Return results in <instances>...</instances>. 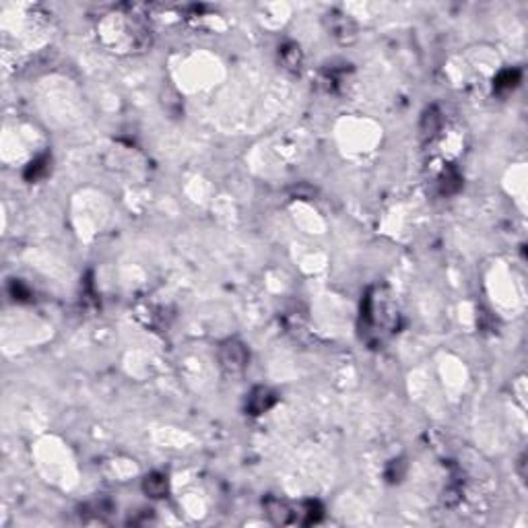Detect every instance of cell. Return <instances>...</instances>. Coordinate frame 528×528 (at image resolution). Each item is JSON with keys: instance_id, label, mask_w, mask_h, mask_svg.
Returning a JSON list of instances; mask_svg holds the SVG:
<instances>
[{"instance_id": "8fae6325", "label": "cell", "mask_w": 528, "mask_h": 528, "mask_svg": "<svg viewBox=\"0 0 528 528\" xmlns=\"http://www.w3.org/2000/svg\"><path fill=\"white\" fill-rule=\"evenodd\" d=\"M48 157L44 155V157H39V159H35L32 164L27 165V169H25V180H29V182H35V180H39L41 176H46L48 173Z\"/></svg>"}, {"instance_id": "6da1fadb", "label": "cell", "mask_w": 528, "mask_h": 528, "mask_svg": "<svg viewBox=\"0 0 528 528\" xmlns=\"http://www.w3.org/2000/svg\"><path fill=\"white\" fill-rule=\"evenodd\" d=\"M396 308L386 289H371L363 297L362 303V332L371 338H382L384 332H390L396 324Z\"/></svg>"}, {"instance_id": "8992f818", "label": "cell", "mask_w": 528, "mask_h": 528, "mask_svg": "<svg viewBox=\"0 0 528 528\" xmlns=\"http://www.w3.org/2000/svg\"><path fill=\"white\" fill-rule=\"evenodd\" d=\"M279 62L289 72H299L303 68V52L296 41H285L279 46Z\"/></svg>"}, {"instance_id": "3957f363", "label": "cell", "mask_w": 528, "mask_h": 528, "mask_svg": "<svg viewBox=\"0 0 528 528\" xmlns=\"http://www.w3.org/2000/svg\"><path fill=\"white\" fill-rule=\"evenodd\" d=\"M326 29L329 33L341 44V46H351L357 39V25L355 21L343 13V11H330L329 15L324 17Z\"/></svg>"}, {"instance_id": "52a82bcc", "label": "cell", "mask_w": 528, "mask_h": 528, "mask_svg": "<svg viewBox=\"0 0 528 528\" xmlns=\"http://www.w3.org/2000/svg\"><path fill=\"white\" fill-rule=\"evenodd\" d=\"M143 491L153 497V499H161L169 491V481H167V475L165 473H159V470H153L149 473L145 479H143Z\"/></svg>"}, {"instance_id": "5b68a950", "label": "cell", "mask_w": 528, "mask_h": 528, "mask_svg": "<svg viewBox=\"0 0 528 528\" xmlns=\"http://www.w3.org/2000/svg\"><path fill=\"white\" fill-rule=\"evenodd\" d=\"M277 402V395L266 388V386H256L250 396H248V402H246V411L250 415H263L268 409H272Z\"/></svg>"}, {"instance_id": "7a4b0ae2", "label": "cell", "mask_w": 528, "mask_h": 528, "mask_svg": "<svg viewBox=\"0 0 528 528\" xmlns=\"http://www.w3.org/2000/svg\"><path fill=\"white\" fill-rule=\"evenodd\" d=\"M219 365L227 376H239L250 363V351L239 338H227L219 345Z\"/></svg>"}, {"instance_id": "ba28073f", "label": "cell", "mask_w": 528, "mask_h": 528, "mask_svg": "<svg viewBox=\"0 0 528 528\" xmlns=\"http://www.w3.org/2000/svg\"><path fill=\"white\" fill-rule=\"evenodd\" d=\"M437 188L444 197H450V194H456L462 188V176L461 171L454 167V165H446L444 171L440 173V180H437Z\"/></svg>"}, {"instance_id": "30bf717a", "label": "cell", "mask_w": 528, "mask_h": 528, "mask_svg": "<svg viewBox=\"0 0 528 528\" xmlns=\"http://www.w3.org/2000/svg\"><path fill=\"white\" fill-rule=\"evenodd\" d=\"M520 83V70L516 68H506L497 74L495 79V91H510Z\"/></svg>"}, {"instance_id": "277c9868", "label": "cell", "mask_w": 528, "mask_h": 528, "mask_svg": "<svg viewBox=\"0 0 528 528\" xmlns=\"http://www.w3.org/2000/svg\"><path fill=\"white\" fill-rule=\"evenodd\" d=\"M264 510H266V516L275 522V524H299V518H297V508L291 506L289 501L285 499H279V497H266L264 499Z\"/></svg>"}, {"instance_id": "9c48e42d", "label": "cell", "mask_w": 528, "mask_h": 528, "mask_svg": "<svg viewBox=\"0 0 528 528\" xmlns=\"http://www.w3.org/2000/svg\"><path fill=\"white\" fill-rule=\"evenodd\" d=\"M440 131H442V114H440V110L437 107H428L423 118H421V136L431 140V138L437 136Z\"/></svg>"}, {"instance_id": "7c38bea8", "label": "cell", "mask_w": 528, "mask_h": 528, "mask_svg": "<svg viewBox=\"0 0 528 528\" xmlns=\"http://www.w3.org/2000/svg\"><path fill=\"white\" fill-rule=\"evenodd\" d=\"M11 293L15 296V299H27V297H29V289H27V287H23V283H21V281H13V285H11Z\"/></svg>"}]
</instances>
